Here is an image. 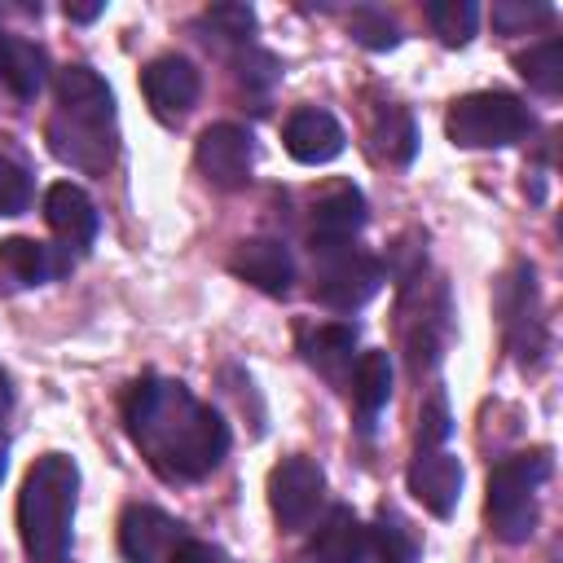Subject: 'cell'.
<instances>
[{
  "label": "cell",
  "mask_w": 563,
  "mask_h": 563,
  "mask_svg": "<svg viewBox=\"0 0 563 563\" xmlns=\"http://www.w3.org/2000/svg\"><path fill=\"white\" fill-rule=\"evenodd\" d=\"M9 405H13V387H9V374L0 369V418L9 413Z\"/></svg>",
  "instance_id": "34"
},
{
  "label": "cell",
  "mask_w": 563,
  "mask_h": 563,
  "mask_svg": "<svg viewBox=\"0 0 563 563\" xmlns=\"http://www.w3.org/2000/svg\"><path fill=\"white\" fill-rule=\"evenodd\" d=\"M550 475V453H515L488 471V528L497 541L519 545L537 532V493Z\"/></svg>",
  "instance_id": "3"
},
{
  "label": "cell",
  "mask_w": 563,
  "mask_h": 563,
  "mask_svg": "<svg viewBox=\"0 0 563 563\" xmlns=\"http://www.w3.org/2000/svg\"><path fill=\"white\" fill-rule=\"evenodd\" d=\"M198 31L207 44H251L255 9L251 4H211V9H202Z\"/></svg>",
  "instance_id": "24"
},
{
  "label": "cell",
  "mask_w": 563,
  "mask_h": 563,
  "mask_svg": "<svg viewBox=\"0 0 563 563\" xmlns=\"http://www.w3.org/2000/svg\"><path fill=\"white\" fill-rule=\"evenodd\" d=\"M0 84L22 101H31L44 88V53L31 40L9 35L4 26H0Z\"/></svg>",
  "instance_id": "19"
},
{
  "label": "cell",
  "mask_w": 563,
  "mask_h": 563,
  "mask_svg": "<svg viewBox=\"0 0 563 563\" xmlns=\"http://www.w3.org/2000/svg\"><path fill=\"white\" fill-rule=\"evenodd\" d=\"M31 207V176L26 167L0 158V216H22Z\"/></svg>",
  "instance_id": "29"
},
{
  "label": "cell",
  "mask_w": 563,
  "mask_h": 563,
  "mask_svg": "<svg viewBox=\"0 0 563 563\" xmlns=\"http://www.w3.org/2000/svg\"><path fill=\"white\" fill-rule=\"evenodd\" d=\"M347 26H352V35H356L365 48H378V53L400 44V35H396V22H391L383 9H352Z\"/></svg>",
  "instance_id": "27"
},
{
  "label": "cell",
  "mask_w": 563,
  "mask_h": 563,
  "mask_svg": "<svg viewBox=\"0 0 563 563\" xmlns=\"http://www.w3.org/2000/svg\"><path fill=\"white\" fill-rule=\"evenodd\" d=\"M185 541V523H176L158 506H128L119 519V550L128 563H172Z\"/></svg>",
  "instance_id": "10"
},
{
  "label": "cell",
  "mask_w": 563,
  "mask_h": 563,
  "mask_svg": "<svg viewBox=\"0 0 563 563\" xmlns=\"http://www.w3.org/2000/svg\"><path fill=\"white\" fill-rule=\"evenodd\" d=\"M317 255V299L334 312H356L369 303L383 286V264L365 251L334 246V251H312Z\"/></svg>",
  "instance_id": "5"
},
{
  "label": "cell",
  "mask_w": 563,
  "mask_h": 563,
  "mask_svg": "<svg viewBox=\"0 0 563 563\" xmlns=\"http://www.w3.org/2000/svg\"><path fill=\"white\" fill-rule=\"evenodd\" d=\"M387 396H391V361H387V352H378V347L361 352L356 365H352V400L369 418V413H378L387 405Z\"/></svg>",
  "instance_id": "22"
},
{
  "label": "cell",
  "mask_w": 563,
  "mask_h": 563,
  "mask_svg": "<svg viewBox=\"0 0 563 563\" xmlns=\"http://www.w3.org/2000/svg\"><path fill=\"white\" fill-rule=\"evenodd\" d=\"M44 220H48V229L66 242V251H70V246L84 251V246H92V238H97V207H92V198H88L79 185H70V180L48 185V194H44Z\"/></svg>",
  "instance_id": "16"
},
{
  "label": "cell",
  "mask_w": 563,
  "mask_h": 563,
  "mask_svg": "<svg viewBox=\"0 0 563 563\" xmlns=\"http://www.w3.org/2000/svg\"><path fill=\"white\" fill-rule=\"evenodd\" d=\"M550 18H554V9H550V4H515V0L493 4V26H497V31H506V35L528 31V26H537V22H550Z\"/></svg>",
  "instance_id": "30"
},
{
  "label": "cell",
  "mask_w": 563,
  "mask_h": 563,
  "mask_svg": "<svg viewBox=\"0 0 563 563\" xmlns=\"http://www.w3.org/2000/svg\"><path fill=\"white\" fill-rule=\"evenodd\" d=\"M312 563H317V559H312Z\"/></svg>",
  "instance_id": "36"
},
{
  "label": "cell",
  "mask_w": 563,
  "mask_h": 563,
  "mask_svg": "<svg viewBox=\"0 0 563 563\" xmlns=\"http://www.w3.org/2000/svg\"><path fill=\"white\" fill-rule=\"evenodd\" d=\"M4 466H9V440L0 435V479H4Z\"/></svg>",
  "instance_id": "35"
},
{
  "label": "cell",
  "mask_w": 563,
  "mask_h": 563,
  "mask_svg": "<svg viewBox=\"0 0 563 563\" xmlns=\"http://www.w3.org/2000/svg\"><path fill=\"white\" fill-rule=\"evenodd\" d=\"M141 88H145V101L154 106V114L163 123H176L198 101V70L185 57H154L141 75Z\"/></svg>",
  "instance_id": "11"
},
{
  "label": "cell",
  "mask_w": 563,
  "mask_h": 563,
  "mask_svg": "<svg viewBox=\"0 0 563 563\" xmlns=\"http://www.w3.org/2000/svg\"><path fill=\"white\" fill-rule=\"evenodd\" d=\"M101 9H106V4H66V18H75V22H92Z\"/></svg>",
  "instance_id": "33"
},
{
  "label": "cell",
  "mask_w": 563,
  "mask_h": 563,
  "mask_svg": "<svg viewBox=\"0 0 563 563\" xmlns=\"http://www.w3.org/2000/svg\"><path fill=\"white\" fill-rule=\"evenodd\" d=\"M123 427L167 484H194L229 453L224 418L176 378H136L123 396Z\"/></svg>",
  "instance_id": "1"
},
{
  "label": "cell",
  "mask_w": 563,
  "mask_h": 563,
  "mask_svg": "<svg viewBox=\"0 0 563 563\" xmlns=\"http://www.w3.org/2000/svg\"><path fill=\"white\" fill-rule=\"evenodd\" d=\"M352 352H356V325H347V321H325L303 334L308 365L317 374H325L330 383H343V374L352 369Z\"/></svg>",
  "instance_id": "18"
},
{
  "label": "cell",
  "mask_w": 563,
  "mask_h": 563,
  "mask_svg": "<svg viewBox=\"0 0 563 563\" xmlns=\"http://www.w3.org/2000/svg\"><path fill=\"white\" fill-rule=\"evenodd\" d=\"M317 563H365V528L347 506H334L312 545Z\"/></svg>",
  "instance_id": "20"
},
{
  "label": "cell",
  "mask_w": 563,
  "mask_h": 563,
  "mask_svg": "<svg viewBox=\"0 0 563 563\" xmlns=\"http://www.w3.org/2000/svg\"><path fill=\"white\" fill-rule=\"evenodd\" d=\"M365 563H418V541L396 510H378L374 528H365Z\"/></svg>",
  "instance_id": "21"
},
{
  "label": "cell",
  "mask_w": 563,
  "mask_h": 563,
  "mask_svg": "<svg viewBox=\"0 0 563 563\" xmlns=\"http://www.w3.org/2000/svg\"><path fill=\"white\" fill-rule=\"evenodd\" d=\"M0 268L13 273L22 286H44V282H57L70 268V251L66 246H44L35 238H4L0 242Z\"/></svg>",
  "instance_id": "17"
},
{
  "label": "cell",
  "mask_w": 563,
  "mask_h": 563,
  "mask_svg": "<svg viewBox=\"0 0 563 563\" xmlns=\"http://www.w3.org/2000/svg\"><path fill=\"white\" fill-rule=\"evenodd\" d=\"M277 79H282V62H277L273 53L246 44V53L238 57V84H242L246 92H268Z\"/></svg>",
  "instance_id": "28"
},
{
  "label": "cell",
  "mask_w": 563,
  "mask_h": 563,
  "mask_svg": "<svg viewBox=\"0 0 563 563\" xmlns=\"http://www.w3.org/2000/svg\"><path fill=\"white\" fill-rule=\"evenodd\" d=\"M444 435H449V409H444V396L435 391V396L427 400V409H422L418 449H435V444H444Z\"/></svg>",
  "instance_id": "31"
},
{
  "label": "cell",
  "mask_w": 563,
  "mask_h": 563,
  "mask_svg": "<svg viewBox=\"0 0 563 563\" xmlns=\"http://www.w3.org/2000/svg\"><path fill=\"white\" fill-rule=\"evenodd\" d=\"M427 22H431V31H435L449 48H457V44H466V40L475 35L479 9H475L471 0H435V4H427Z\"/></svg>",
  "instance_id": "26"
},
{
  "label": "cell",
  "mask_w": 563,
  "mask_h": 563,
  "mask_svg": "<svg viewBox=\"0 0 563 563\" xmlns=\"http://www.w3.org/2000/svg\"><path fill=\"white\" fill-rule=\"evenodd\" d=\"M519 75H523L537 92L554 97V92L563 88V40H545V44L519 53Z\"/></svg>",
  "instance_id": "25"
},
{
  "label": "cell",
  "mask_w": 563,
  "mask_h": 563,
  "mask_svg": "<svg viewBox=\"0 0 563 563\" xmlns=\"http://www.w3.org/2000/svg\"><path fill=\"white\" fill-rule=\"evenodd\" d=\"M321 497H325V475H321V466L312 457L295 453V457H282L273 466V475H268V506H273V515H277V523L286 532H303L312 523Z\"/></svg>",
  "instance_id": "7"
},
{
  "label": "cell",
  "mask_w": 563,
  "mask_h": 563,
  "mask_svg": "<svg viewBox=\"0 0 563 563\" xmlns=\"http://www.w3.org/2000/svg\"><path fill=\"white\" fill-rule=\"evenodd\" d=\"M365 229V198L352 185H334L330 194L317 198L312 207V251H334L347 246Z\"/></svg>",
  "instance_id": "15"
},
{
  "label": "cell",
  "mask_w": 563,
  "mask_h": 563,
  "mask_svg": "<svg viewBox=\"0 0 563 563\" xmlns=\"http://www.w3.org/2000/svg\"><path fill=\"white\" fill-rule=\"evenodd\" d=\"M229 268L242 282H251L255 290H264V295H290V282H295V260L273 238H246V242H238L233 255H229Z\"/></svg>",
  "instance_id": "14"
},
{
  "label": "cell",
  "mask_w": 563,
  "mask_h": 563,
  "mask_svg": "<svg viewBox=\"0 0 563 563\" xmlns=\"http://www.w3.org/2000/svg\"><path fill=\"white\" fill-rule=\"evenodd\" d=\"M79 501V466L66 453H44L18 493V532L31 563H66Z\"/></svg>",
  "instance_id": "2"
},
{
  "label": "cell",
  "mask_w": 563,
  "mask_h": 563,
  "mask_svg": "<svg viewBox=\"0 0 563 563\" xmlns=\"http://www.w3.org/2000/svg\"><path fill=\"white\" fill-rule=\"evenodd\" d=\"M198 172L207 176V185L216 189H242L251 180V163H255V145L251 132L238 123H211L202 128L198 145H194Z\"/></svg>",
  "instance_id": "8"
},
{
  "label": "cell",
  "mask_w": 563,
  "mask_h": 563,
  "mask_svg": "<svg viewBox=\"0 0 563 563\" xmlns=\"http://www.w3.org/2000/svg\"><path fill=\"white\" fill-rule=\"evenodd\" d=\"M409 493L431 510V515H453L457 497H462V466L453 453L435 449H418L409 462Z\"/></svg>",
  "instance_id": "12"
},
{
  "label": "cell",
  "mask_w": 563,
  "mask_h": 563,
  "mask_svg": "<svg viewBox=\"0 0 563 563\" xmlns=\"http://www.w3.org/2000/svg\"><path fill=\"white\" fill-rule=\"evenodd\" d=\"M53 92H57V119L79 123V128L114 132V92L92 66H79V62L62 66Z\"/></svg>",
  "instance_id": "9"
},
{
  "label": "cell",
  "mask_w": 563,
  "mask_h": 563,
  "mask_svg": "<svg viewBox=\"0 0 563 563\" xmlns=\"http://www.w3.org/2000/svg\"><path fill=\"white\" fill-rule=\"evenodd\" d=\"M282 141H286V154H290L295 163H308V167H317V163H330V158H339L347 136H343V128H339V119H334L330 110L303 106V110H295V114L286 119V128H282Z\"/></svg>",
  "instance_id": "13"
},
{
  "label": "cell",
  "mask_w": 563,
  "mask_h": 563,
  "mask_svg": "<svg viewBox=\"0 0 563 563\" xmlns=\"http://www.w3.org/2000/svg\"><path fill=\"white\" fill-rule=\"evenodd\" d=\"M501 325L506 343L519 365H541L545 356V321H541V295H537V273L532 264H519L506 286H501Z\"/></svg>",
  "instance_id": "6"
},
{
  "label": "cell",
  "mask_w": 563,
  "mask_h": 563,
  "mask_svg": "<svg viewBox=\"0 0 563 563\" xmlns=\"http://www.w3.org/2000/svg\"><path fill=\"white\" fill-rule=\"evenodd\" d=\"M374 145L387 163H409L413 150H418V132H413V119L400 110V106H378L374 110Z\"/></svg>",
  "instance_id": "23"
},
{
  "label": "cell",
  "mask_w": 563,
  "mask_h": 563,
  "mask_svg": "<svg viewBox=\"0 0 563 563\" xmlns=\"http://www.w3.org/2000/svg\"><path fill=\"white\" fill-rule=\"evenodd\" d=\"M172 563H233V559H229L220 545H211V541H194V537H189V541L172 554Z\"/></svg>",
  "instance_id": "32"
},
{
  "label": "cell",
  "mask_w": 563,
  "mask_h": 563,
  "mask_svg": "<svg viewBox=\"0 0 563 563\" xmlns=\"http://www.w3.org/2000/svg\"><path fill=\"white\" fill-rule=\"evenodd\" d=\"M444 132L462 150H501L532 132V114L510 92H466L449 106Z\"/></svg>",
  "instance_id": "4"
}]
</instances>
